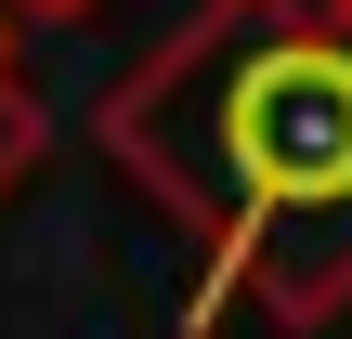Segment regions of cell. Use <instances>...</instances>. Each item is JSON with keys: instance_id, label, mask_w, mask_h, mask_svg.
<instances>
[{"instance_id": "cell-2", "label": "cell", "mask_w": 352, "mask_h": 339, "mask_svg": "<svg viewBox=\"0 0 352 339\" xmlns=\"http://www.w3.org/2000/svg\"><path fill=\"white\" fill-rule=\"evenodd\" d=\"M39 157H52V105H39V91L13 78V52H0V196H13Z\"/></svg>"}, {"instance_id": "cell-3", "label": "cell", "mask_w": 352, "mask_h": 339, "mask_svg": "<svg viewBox=\"0 0 352 339\" xmlns=\"http://www.w3.org/2000/svg\"><path fill=\"white\" fill-rule=\"evenodd\" d=\"M0 13H13V26H78L91 0H0Z\"/></svg>"}, {"instance_id": "cell-4", "label": "cell", "mask_w": 352, "mask_h": 339, "mask_svg": "<svg viewBox=\"0 0 352 339\" xmlns=\"http://www.w3.org/2000/svg\"><path fill=\"white\" fill-rule=\"evenodd\" d=\"M196 339H209V327H196Z\"/></svg>"}, {"instance_id": "cell-1", "label": "cell", "mask_w": 352, "mask_h": 339, "mask_svg": "<svg viewBox=\"0 0 352 339\" xmlns=\"http://www.w3.org/2000/svg\"><path fill=\"white\" fill-rule=\"evenodd\" d=\"M91 144L209 248L196 327L352 314V0H196L104 105Z\"/></svg>"}]
</instances>
